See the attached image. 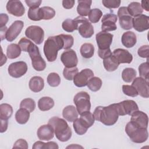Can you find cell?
<instances>
[{
	"instance_id": "1",
	"label": "cell",
	"mask_w": 149,
	"mask_h": 149,
	"mask_svg": "<svg viewBox=\"0 0 149 149\" xmlns=\"http://www.w3.org/2000/svg\"><path fill=\"white\" fill-rule=\"evenodd\" d=\"M93 115L95 120L106 126L114 125L119 116L116 104H112L107 107L98 106L95 109Z\"/></svg>"
},
{
	"instance_id": "2",
	"label": "cell",
	"mask_w": 149,
	"mask_h": 149,
	"mask_svg": "<svg viewBox=\"0 0 149 149\" xmlns=\"http://www.w3.org/2000/svg\"><path fill=\"white\" fill-rule=\"evenodd\" d=\"M64 43L61 35L49 37L44 42V53L48 62L56 59L58 52L63 48Z\"/></svg>"
},
{
	"instance_id": "3",
	"label": "cell",
	"mask_w": 149,
	"mask_h": 149,
	"mask_svg": "<svg viewBox=\"0 0 149 149\" xmlns=\"http://www.w3.org/2000/svg\"><path fill=\"white\" fill-rule=\"evenodd\" d=\"M48 124L52 126L56 137L59 141L65 142L71 138L72 134L71 129L63 119L54 116L49 119Z\"/></svg>"
},
{
	"instance_id": "4",
	"label": "cell",
	"mask_w": 149,
	"mask_h": 149,
	"mask_svg": "<svg viewBox=\"0 0 149 149\" xmlns=\"http://www.w3.org/2000/svg\"><path fill=\"white\" fill-rule=\"evenodd\" d=\"M125 132L130 139L136 143H144L148 137L147 129L139 127L130 121L126 125Z\"/></svg>"
},
{
	"instance_id": "5",
	"label": "cell",
	"mask_w": 149,
	"mask_h": 149,
	"mask_svg": "<svg viewBox=\"0 0 149 149\" xmlns=\"http://www.w3.org/2000/svg\"><path fill=\"white\" fill-rule=\"evenodd\" d=\"M73 102L76 105L78 113L89 111L91 109L90 95L85 91H80L77 93L73 98Z\"/></svg>"
},
{
	"instance_id": "6",
	"label": "cell",
	"mask_w": 149,
	"mask_h": 149,
	"mask_svg": "<svg viewBox=\"0 0 149 149\" xmlns=\"http://www.w3.org/2000/svg\"><path fill=\"white\" fill-rule=\"evenodd\" d=\"M28 52L31 59L33 68L37 71L44 70L46 68V63L40 54L38 47L33 43L29 48Z\"/></svg>"
},
{
	"instance_id": "7",
	"label": "cell",
	"mask_w": 149,
	"mask_h": 149,
	"mask_svg": "<svg viewBox=\"0 0 149 149\" xmlns=\"http://www.w3.org/2000/svg\"><path fill=\"white\" fill-rule=\"evenodd\" d=\"M78 23V31L79 34L83 38H90L94 34V30L91 23L87 18L79 16L74 19Z\"/></svg>"
},
{
	"instance_id": "8",
	"label": "cell",
	"mask_w": 149,
	"mask_h": 149,
	"mask_svg": "<svg viewBox=\"0 0 149 149\" xmlns=\"http://www.w3.org/2000/svg\"><path fill=\"white\" fill-rule=\"evenodd\" d=\"M25 35L37 45L41 44L44 38V30L38 26L33 25L28 27L26 29Z\"/></svg>"
},
{
	"instance_id": "9",
	"label": "cell",
	"mask_w": 149,
	"mask_h": 149,
	"mask_svg": "<svg viewBox=\"0 0 149 149\" xmlns=\"http://www.w3.org/2000/svg\"><path fill=\"white\" fill-rule=\"evenodd\" d=\"M116 105L119 116L126 115L131 116L134 112L139 110V107L136 102L131 100H127L116 103Z\"/></svg>"
},
{
	"instance_id": "10",
	"label": "cell",
	"mask_w": 149,
	"mask_h": 149,
	"mask_svg": "<svg viewBox=\"0 0 149 149\" xmlns=\"http://www.w3.org/2000/svg\"><path fill=\"white\" fill-rule=\"evenodd\" d=\"M8 70L10 76L14 78H19L27 72V65L24 61L15 62L9 65Z\"/></svg>"
},
{
	"instance_id": "11",
	"label": "cell",
	"mask_w": 149,
	"mask_h": 149,
	"mask_svg": "<svg viewBox=\"0 0 149 149\" xmlns=\"http://www.w3.org/2000/svg\"><path fill=\"white\" fill-rule=\"evenodd\" d=\"M94 77L93 72L90 69H84L78 72L73 78L74 85L78 87H83L87 85L89 80Z\"/></svg>"
},
{
	"instance_id": "12",
	"label": "cell",
	"mask_w": 149,
	"mask_h": 149,
	"mask_svg": "<svg viewBox=\"0 0 149 149\" xmlns=\"http://www.w3.org/2000/svg\"><path fill=\"white\" fill-rule=\"evenodd\" d=\"M133 86L139 95L143 98H147L149 97L148 80H147L141 77H136L132 83Z\"/></svg>"
},
{
	"instance_id": "13",
	"label": "cell",
	"mask_w": 149,
	"mask_h": 149,
	"mask_svg": "<svg viewBox=\"0 0 149 149\" xmlns=\"http://www.w3.org/2000/svg\"><path fill=\"white\" fill-rule=\"evenodd\" d=\"M118 20V16L114 13H107L103 16L101 19V30L102 31L108 32L114 31L117 29L116 22Z\"/></svg>"
},
{
	"instance_id": "14",
	"label": "cell",
	"mask_w": 149,
	"mask_h": 149,
	"mask_svg": "<svg viewBox=\"0 0 149 149\" xmlns=\"http://www.w3.org/2000/svg\"><path fill=\"white\" fill-rule=\"evenodd\" d=\"M61 61L66 68H72L77 66L78 59L76 52L72 49L64 51L61 55Z\"/></svg>"
},
{
	"instance_id": "15",
	"label": "cell",
	"mask_w": 149,
	"mask_h": 149,
	"mask_svg": "<svg viewBox=\"0 0 149 149\" xmlns=\"http://www.w3.org/2000/svg\"><path fill=\"white\" fill-rule=\"evenodd\" d=\"M113 35L105 31H100L96 34L95 39L98 49H105L110 48L112 42Z\"/></svg>"
},
{
	"instance_id": "16",
	"label": "cell",
	"mask_w": 149,
	"mask_h": 149,
	"mask_svg": "<svg viewBox=\"0 0 149 149\" xmlns=\"http://www.w3.org/2000/svg\"><path fill=\"white\" fill-rule=\"evenodd\" d=\"M24 26V23L22 20L15 21L8 29L6 39L8 41L12 42L16 38L22 30Z\"/></svg>"
},
{
	"instance_id": "17",
	"label": "cell",
	"mask_w": 149,
	"mask_h": 149,
	"mask_svg": "<svg viewBox=\"0 0 149 149\" xmlns=\"http://www.w3.org/2000/svg\"><path fill=\"white\" fill-rule=\"evenodd\" d=\"M6 8L9 14L16 17L22 16L25 12L24 7L20 1H9L7 2Z\"/></svg>"
},
{
	"instance_id": "18",
	"label": "cell",
	"mask_w": 149,
	"mask_h": 149,
	"mask_svg": "<svg viewBox=\"0 0 149 149\" xmlns=\"http://www.w3.org/2000/svg\"><path fill=\"white\" fill-rule=\"evenodd\" d=\"M133 27L136 31L143 32L149 28V17L141 14L133 18Z\"/></svg>"
},
{
	"instance_id": "19",
	"label": "cell",
	"mask_w": 149,
	"mask_h": 149,
	"mask_svg": "<svg viewBox=\"0 0 149 149\" xmlns=\"http://www.w3.org/2000/svg\"><path fill=\"white\" fill-rule=\"evenodd\" d=\"M130 122L141 128L147 129L148 118L147 115L143 111H137L131 115Z\"/></svg>"
},
{
	"instance_id": "20",
	"label": "cell",
	"mask_w": 149,
	"mask_h": 149,
	"mask_svg": "<svg viewBox=\"0 0 149 149\" xmlns=\"http://www.w3.org/2000/svg\"><path fill=\"white\" fill-rule=\"evenodd\" d=\"M37 134L40 140L49 141L54 136V130L52 126L48 123L41 126L37 130Z\"/></svg>"
},
{
	"instance_id": "21",
	"label": "cell",
	"mask_w": 149,
	"mask_h": 149,
	"mask_svg": "<svg viewBox=\"0 0 149 149\" xmlns=\"http://www.w3.org/2000/svg\"><path fill=\"white\" fill-rule=\"evenodd\" d=\"M112 55L118 61L119 63H130L133 61L132 55L127 51L122 48L115 49Z\"/></svg>"
},
{
	"instance_id": "22",
	"label": "cell",
	"mask_w": 149,
	"mask_h": 149,
	"mask_svg": "<svg viewBox=\"0 0 149 149\" xmlns=\"http://www.w3.org/2000/svg\"><path fill=\"white\" fill-rule=\"evenodd\" d=\"M78 115L76 108L73 105H68L62 111L63 118L69 122H72L78 118Z\"/></svg>"
},
{
	"instance_id": "23",
	"label": "cell",
	"mask_w": 149,
	"mask_h": 149,
	"mask_svg": "<svg viewBox=\"0 0 149 149\" xmlns=\"http://www.w3.org/2000/svg\"><path fill=\"white\" fill-rule=\"evenodd\" d=\"M29 86L31 91L34 93H38L44 88V79L40 76H33L30 79Z\"/></svg>"
},
{
	"instance_id": "24",
	"label": "cell",
	"mask_w": 149,
	"mask_h": 149,
	"mask_svg": "<svg viewBox=\"0 0 149 149\" xmlns=\"http://www.w3.org/2000/svg\"><path fill=\"white\" fill-rule=\"evenodd\" d=\"M121 41L123 45H124L125 47L132 48L136 44V36L133 31H126L123 34Z\"/></svg>"
},
{
	"instance_id": "25",
	"label": "cell",
	"mask_w": 149,
	"mask_h": 149,
	"mask_svg": "<svg viewBox=\"0 0 149 149\" xmlns=\"http://www.w3.org/2000/svg\"><path fill=\"white\" fill-rule=\"evenodd\" d=\"M78 5L77 12L81 16H88L91 9L92 1L91 0H79L77 1Z\"/></svg>"
},
{
	"instance_id": "26",
	"label": "cell",
	"mask_w": 149,
	"mask_h": 149,
	"mask_svg": "<svg viewBox=\"0 0 149 149\" xmlns=\"http://www.w3.org/2000/svg\"><path fill=\"white\" fill-rule=\"evenodd\" d=\"M54 106V101L49 97H43L38 101V107L42 111H47L51 109Z\"/></svg>"
},
{
	"instance_id": "27",
	"label": "cell",
	"mask_w": 149,
	"mask_h": 149,
	"mask_svg": "<svg viewBox=\"0 0 149 149\" xmlns=\"http://www.w3.org/2000/svg\"><path fill=\"white\" fill-rule=\"evenodd\" d=\"M103 65L105 69L108 72H113L118 68L119 65L118 61L112 54L108 58L103 59Z\"/></svg>"
},
{
	"instance_id": "28",
	"label": "cell",
	"mask_w": 149,
	"mask_h": 149,
	"mask_svg": "<svg viewBox=\"0 0 149 149\" xmlns=\"http://www.w3.org/2000/svg\"><path fill=\"white\" fill-rule=\"evenodd\" d=\"M30 113L28 110L20 108L15 113V119L16 122L21 125L26 123L29 119Z\"/></svg>"
},
{
	"instance_id": "29",
	"label": "cell",
	"mask_w": 149,
	"mask_h": 149,
	"mask_svg": "<svg viewBox=\"0 0 149 149\" xmlns=\"http://www.w3.org/2000/svg\"><path fill=\"white\" fill-rule=\"evenodd\" d=\"M127 11L131 16L136 17L142 14L143 9L138 2H132L127 7Z\"/></svg>"
},
{
	"instance_id": "30",
	"label": "cell",
	"mask_w": 149,
	"mask_h": 149,
	"mask_svg": "<svg viewBox=\"0 0 149 149\" xmlns=\"http://www.w3.org/2000/svg\"><path fill=\"white\" fill-rule=\"evenodd\" d=\"M21 49L16 44H9L6 49V55L9 59H15L20 56Z\"/></svg>"
},
{
	"instance_id": "31",
	"label": "cell",
	"mask_w": 149,
	"mask_h": 149,
	"mask_svg": "<svg viewBox=\"0 0 149 149\" xmlns=\"http://www.w3.org/2000/svg\"><path fill=\"white\" fill-rule=\"evenodd\" d=\"M80 52L83 58H90L94 54V47L91 43H84L80 47Z\"/></svg>"
},
{
	"instance_id": "32",
	"label": "cell",
	"mask_w": 149,
	"mask_h": 149,
	"mask_svg": "<svg viewBox=\"0 0 149 149\" xmlns=\"http://www.w3.org/2000/svg\"><path fill=\"white\" fill-rule=\"evenodd\" d=\"M13 113V108L8 104L3 103L0 105V119L8 120Z\"/></svg>"
},
{
	"instance_id": "33",
	"label": "cell",
	"mask_w": 149,
	"mask_h": 149,
	"mask_svg": "<svg viewBox=\"0 0 149 149\" xmlns=\"http://www.w3.org/2000/svg\"><path fill=\"white\" fill-rule=\"evenodd\" d=\"M137 72L136 70L132 68H126L122 72V78L126 83L132 82L136 77Z\"/></svg>"
},
{
	"instance_id": "34",
	"label": "cell",
	"mask_w": 149,
	"mask_h": 149,
	"mask_svg": "<svg viewBox=\"0 0 149 149\" xmlns=\"http://www.w3.org/2000/svg\"><path fill=\"white\" fill-rule=\"evenodd\" d=\"M120 26L124 30H130L133 27V17L130 15H126L119 17Z\"/></svg>"
},
{
	"instance_id": "35",
	"label": "cell",
	"mask_w": 149,
	"mask_h": 149,
	"mask_svg": "<svg viewBox=\"0 0 149 149\" xmlns=\"http://www.w3.org/2000/svg\"><path fill=\"white\" fill-rule=\"evenodd\" d=\"M78 23L74 19H67L65 20L62 24V29L67 32H73L78 29Z\"/></svg>"
},
{
	"instance_id": "36",
	"label": "cell",
	"mask_w": 149,
	"mask_h": 149,
	"mask_svg": "<svg viewBox=\"0 0 149 149\" xmlns=\"http://www.w3.org/2000/svg\"><path fill=\"white\" fill-rule=\"evenodd\" d=\"M73 126L75 132L79 135H83L85 134L88 127L80 120V118H77L73 121Z\"/></svg>"
},
{
	"instance_id": "37",
	"label": "cell",
	"mask_w": 149,
	"mask_h": 149,
	"mask_svg": "<svg viewBox=\"0 0 149 149\" xmlns=\"http://www.w3.org/2000/svg\"><path fill=\"white\" fill-rule=\"evenodd\" d=\"M33 149L44 148V149H52V148H59L58 145L54 141H49L48 143H44L41 141H37L35 142L32 147Z\"/></svg>"
},
{
	"instance_id": "38",
	"label": "cell",
	"mask_w": 149,
	"mask_h": 149,
	"mask_svg": "<svg viewBox=\"0 0 149 149\" xmlns=\"http://www.w3.org/2000/svg\"><path fill=\"white\" fill-rule=\"evenodd\" d=\"M87 86L91 91H97L102 86V80L100 77H93L89 80Z\"/></svg>"
},
{
	"instance_id": "39",
	"label": "cell",
	"mask_w": 149,
	"mask_h": 149,
	"mask_svg": "<svg viewBox=\"0 0 149 149\" xmlns=\"http://www.w3.org/2000/svg\"><path fill=\"white\" fill-rule=\"evenodd\" d=\"M80 120L89 128L94 123V117L92 113L89 111H86L80 114Z\"/></svg>"
},
{
	"instance_id": "40",
	"label": "cell",
	"mask_w": 149,
	"mask_h": 149,
	"mask_svg": "<svg viewBox=\"0 0 149 149\" xmlns=\"http://www.w3.org/2000/svg\"><path fill=\"white\" fill-rule=\"evenodd\" d=\"M41 19L44 20H49L52 19L55 15V10L49 6H43L40 8Z\"/></svg>"
},
{
	"instance_id": "41",
	"label": "cell",
	"mask_w": 149,
	"mask_h": 149,
	"mask_svg": "<svg viewBox=\"0 0 149 149\" xmlns=\"http://www.w3.org/2000/svg\"><path fill=\"white\" fill-rule=\"evenodd\" d=\"M88 20L90 22L95 23L99 22L102 16V11L98 8H94L90 10L88 15Z\"/></svg>"
},
{
	"instance_id": "42",
	"label": "cell",
	"mask_w": 149,
	"mask_h": 149,
	"mask_svg": "<svg viewBox=\"0 0 149 149\" xmlns=\"http://www.w3.org/2000/svg\"><path fill=\"white\" fill-rule=\"evenodd\" d=\"M20 107L28 110L30 112H32L35 109L36 102L32 98H25L21 101Z\"/></svg>"
},
{
	"instance_id": "43",
	"label": "cell",
	"mask_w": 149,
	"mask_h": 149,
	"mask_svg": "<svg viewBox=\"0 0 149 149\" xmlns=\"http://www.w3.org/2000/svg\"><path fill=\"white\" fill-rule=\"evenodd\" d=\"M29 19L33 21H39L41 20V15L40 8H30L27 13Z\"/></svg>"
},
{
	"instance_id": "44",
	"label": "cell",
	"mask_w": 149,
	"mask_h": 149,
	"mask_svg": "<svg viewBox=\"0 0 149 149\" xmlns=\"http://www.w3.org/2000/svg\"><path fill=\"white\" fill-rule=\"evenodd\" d=\"M47 83L51 87H57L61 83V77L56 73H50L47 76Z\"/></svg>"
},
{
	"instance_id": "45",
	"label": "cell",
	"mask_w": 149,
	"mask_h": 149,
	"mask_svg": "<svg viewBox=\"0 0 149 149\" xmlns=\"http://www.w3.org/2000/svg\"><path fill=\"white\" fill-rule=\"evenodd\" d=\"M78 73V68L75 67L66 68L65 67L63 71V77L68 80H72L75 75Z\"/></svg>"
},
{
	"instance_id": "46",
	"label": "cell",
	"mask_w": 149,
	"mask_h": 149,
	"mask_svg": "<svg viewBox=\"0 0 149 149\" xmlns=\"http://www.w3.org/2000/svg\"><path fill=\"white\" fill-rule=\"evenodd\" d=\"M139 75L141 77L148 80L149 73V63L148 61L146 62L141 63L139 66Z\"/></svg>"
},
{
	"instance_id": "47",
	"label": "cell",
	"mask_w": 149,
	"mask_h": 149,
	"mask_svg": "<svg viewBox=\"0 0 149 149\" xmlns=\"http://www.w3.org/2000/svg\"><path fill=\"white\" fill-rule=\"evenodd\" d=\"M64 43L63 48L65 50H68L70 49V48L73 46L74 43V38L70 34H60Z\"/></svg>"
},
{
	"instance_id": "48",
	"label": "cell",
	"mask_w": 149,
	"mask_h": 149,
	"mask_svg": "<svg viewBox=\"0 0 149 149\" xmlns=\"http://www.w3.org/2000/svg\"><path fill=\"white\" fill-rule=\"evenodd\" d=\"M122 91L123 93L129 97H137L139 94L135 88L133 86L129 85H123L122 86Z\"/></svg>"
},
{
	"instance_id": "49",
	"label": "cell",
	"mask_w": 149,
	"mask_h": 149,
	"mask_svg": "<svg viewBox=\"0 0 149 149\" xmlns=\"http://www.w3.org/2000/svg\"><path fill=\"white\" fill-rule=\"evenodd\" d=\"M32 44L33 42L30 40L24 37L22 38L18 42V45L20 47L21 50L24 52H28V50Z\"/></svg>"
},
{
	"instance_id": "50",
	"label": "cell",
	"mask_w": 149,
	"mask_h": 149,
	"mask_svg": "<svg viewBox=\"0 0 149 149\" xmlns=\"http://www.w3.org/2000/svg\"><path fill=\"white\" fill-rule=\"evenodd\" d=\"M102 3L103 5L108 8V9H113L117 8L120 5V0H102Z\"/></svg>"
},
{
	"instance_id": "51",
	"label": "cell",
	"mask_w": 149,
	"mask_h": 149,
	"mask_svg": "<svg viewBox=\"0 0 149 149\" xmlns=\"http://www.w3.org/2000/svg\"><path fill=\"white\" fill-rule=\"evenodd\" d=\"M137 54L139 56L143 58H147L148 60L149 55V46L148 45H144L140 47L138 49Z\"/></svg>"
},
{
	"instance_id": "52",
	"label": "cell",
	"mask_w": 149,
	"mask_h": 149,
	"mask_svg": "<svg viewBox=\"0 0 149 149\" xmlns=\"http://www.w3.org/2000/svg\"><path fill=\"white\" fill-rule=\"evenodd\" d=\"M29 147L27 142L24 140L22 139H18L13 144V148H25L27 149Z\"/></svg>"
},
{
	"instance_id": "53",
	"label": "cell",
	"mask_w": 149,
	"mask_h": 149,
	"mask_svg": "<svg viewBox=\"0 0 149 149\" xmlns=\"http://www.w3.org/2000/svg\"><path fill=\"white\" fill-rule=\"evenodd\" d=\"M98 56H100V58L104 59L108 58V56H111L112 54V53L111 51L110 48H109L105 49H98Z\"/></svg>"
},
{
	"instance_id": "54",
	"label": "cell",
	"mask_w": 149,
	"mask_h": 149,
	"mask_svg": "<svg viewBox=\"0 0 149 149\" xmlns=\"http://www.w3.org/2000/svg\"><path fill=\"white\" fill-rule=\"evenodd\" d=\"M27 5L30 8H39L40 5H41L42 1L41 0H26L25 1Z\"/></svg>"
},
{
	"instance_id": "55",
	"label": "cell",
	"mask_w": 149,
	"mask_h": 149,
	"mask_svg": "<svg viewBox=\"0 0 149 149\" xmlns=\"http://www.w3.org/2000/svg\"><path fill=\"white\" fill-rule=\"evenodd\" d=\"M75 1L74 0H63L62 1V6L64 8L69 9L73 7Z\"/></svg>"
},
{
	"instance_id": "56",
	"label": "cell",
	"mask_w": 149,
	"mask_h": 149,
	"mask_svg": "<svg viewBox=\"0 0 149 149\" xmlns=\"http://www.w3.org/2000/svg\"><path fill=\"white\" fill-rule=\"evenodd\" d=\"M8 16L5 13H1L0 15V28L5 27L8 22Z\"/></svg>"
},
{
	"instance_id": "57",
	"label": "cell",
	"mask_w": 149,
	"mask_h": 149,
	"mask_svg": "<svg viewBox=\"0 0 149 149\" xmlns=\"http://www.w3.org/2000/svg\"><path fill=\"white\" fill-rule=\"evenodd\" d=\"M1 120V133L5 132L8 128V121L6 119H0Z\"/></svg>"
},
{
	"instance_id": "58",
	"label": "cell",
	"mask_w": 149,
	"mask_h": 149,
	"mask_svg": "<svg viewBox=\"0 0 149 149\" xmlns=\"http://www.w3.org/2000/svg\"><path fill=\"white\" fill-rule=\"evenodd\" d=\"M129 15L127 9V7L125 6H122L120 7L118 11V16L119 17L124 16V15Z\"/></svg>"
},
{
	"instance_id": "59",
	"label": "cell",
	"mask_w": 149,
	"mask_h": 149,
	"mask_svg": "<svg viewBox=\"0 0 149 149\" xmlns=\"http://www.w3.org/2000/svg\"><path fill=\"white\" fill-rule=\"evenodd\" d=\"M8 29L6 26L1 27V40H3L4 38H6V32H7Z\"/></svg>"
},
{
	"instance_id": "60",
	"label": "cell",
	"mask_w": 149,
	"mask_h": 149,
	"mask_svg": "<svg viewBox=\"0 0 149 149\" xmlns=\"http://www.w3.org/2000/svg\"><path fill=\"white\" fill-rule=\"evenodd\" d=\"M141 6L143 9H144L146 11H148L149 10V9H148V2L147 1H141Z\"/></svg>"
},
{
	"instance_id": "61",
	"label": "cell",
	"mask_w": 149,
	"mask_h": 149,
	"mask_svg": "<svg viewBox=\"0 0 149 149\" xmlns=\"http://www.w3.org/2000/svg\"><path fill=\"white\" fill-rule=\"evenodd\" d=\"M2 59H1V66H2L3 64L6 63V57L5 56V55H4L3 54L2 52Z\"/></svg>"
},
{
	"instance_id": "62",
	"label": "cell",
	"mask_w": 149,
	"mask_h": 149,
	"mask_svg": "<svg viewBox=\"0 0 149 149\" xmlns=\"http://www.w3.org/2000/svg\"><path fill=\"white\" fill-rule=\"evenodd\" d=\"M83 148V147H81L80 146H77V145L74 146V144H72V146H69L66 147V148Z\"/></svg>"
}]
</instances>
